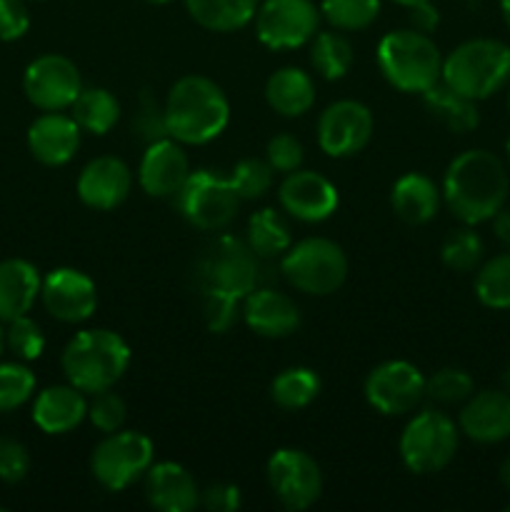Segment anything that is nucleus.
Listing matches in <instances>:
<instances>
[{"mask_svg":"<svg viewBox=\"0 0 510 512\" xmlns=\"http://www.w3.org/2000/svg\"><path fill=\"white\" fill-rule=\"evenodd\" d=\"M80 125L75 123L73 115L45 113L33 120L28 128V148L33 158L43 165H65L73 160L80 148Z\"/></svg>","mask_w":510,"mask_h":512,"instance_id":"obj_22","label":"nucleus"},{"mask_svg":"<svg viewBox=\"0 0 510 512\" xmlns=\"http://www.w3.org/2000/svg\"><path fill=\"white\" fill-rule=\"evenodd\" d=\"M273 173L268 160L260 158H243L240 163H235V168L230 170V183H233L235 193L240 200H258L273 185Z\"/></svg>","mask_w":510,"mask_h":512,"instance_id":"obj_38","label":"nucleus"},{"mask_svg":"<svg viewBox=\"0 0 510 512\" xmlns=\"http://www.w3.org/2000/svg\"><path fill=\"white\" fill-rule=\"evenodd\" d=\"M260 0H185L190 18L213 33H233L245 28L258 13Z\"/></svg>","mask_w":510,"mask_h":512,"instance_id":"obj_28","label":"nucleus"},{"mask_svg":"<svg viewBox=\"0 0 510 512\" xmlns=\"http://www.w3.org/2000/svg\"><path fill=\"white\" fill-rule=\"evenodd\" d=\"M70 110L80 130L93 135H105L120 118L118 98L105 88H83Z\"/></svg>","mask_w":510,"mask_h":512,"instance_id":"obj_31","label":"nucleus"},{"mask_svg":"<svg viewBox=\"0 0 510 512\" xmlns=\"http://www.w3.org/2000/svg\"><path fill=\"white\" fill-rule=\"evenodd\" d=\"M500 10H503V20L510 28V0H500Z\"/></svg>","mask_w":510,"mask_h":512,"instance_id":"obj_51","label":"nucleus"},{"mask_svg":"<svg viewBox=\"0 0 510 512\" xmlns=\"http://www.w3.org/2000/svg\"><path fill=\"white\" fill-rule=\"evenodd\" d=\"M3 348H5V330L0 328V355H3Z\"/></svg>","mask_w":510,"mask_h":512,"instance_id":"obj_54","label":"nucleus"},{"mask_svg":"<svg viewBox=\"0 0 510 512\" xmlns=\"http://www.w3.org/2000/svg\"><path fill=\"white\" fill-rule=\"evenodd\" d=\"M510 180L503 160L483 148L460 153L443 178V200L463 225L493 220L505 208Z\"/></svg>","mask_w":510,"mask_h":512,"instance_id":"obj_1","label":"nucleus"},{"mask_svg":"<svg viewBox=\"0 0 510 512\" xmlns=\"http://www.w3.org/2000/svg\"><path fill=\"white\" fill-rule=\"evenodd\" d=\"M443 203V190L425 173H405L395 180L390 205L395 215L408 225H425L438 215Z\"/></svg>","mask_w":510,"mask_h":512,"instance_id":"obj_26","label":"nucleus"},{"mask_svg":"<svg viewBox=\"0 0 510 512\" xmlns=\"http://www.w3.org/2000/svg\"><path fill=\"white\" fill-rule=\"evenodd\" d=\"M88 418V400L75 385H50L33 403V423L48 435H63Z\"/></svg>","mask_w":510,"mask_h":512,"instance_id":"obj_24","label":"nucleus"},{"mask_svg":"<svg viewBox=\"0 0 510 512\" xmlns=\"http://www.w3.org/2000/svg\"><path fill=\"white\" fill-rule=\"evenodd\" d=\"M253 20L265 48L293 50L315 38L320 8L313 0H263Z\"/></svg>","mask_w":510,"mask_h":512,"instance_id":"obj_11","label":"nucleus"},{"mask_svg":"<svg viewBox=\"0 0 510 512\" xmlns=\"http://www.w3.org/2000/svg\"><path fill=\"white\" fill-rule=\"evenodd\" d=\"M493 230H495V238H498L500 243L510 250V210L508 208H503L495 213Z\"/></svg>","mask_w":510,"mask_h":512,"instance_id":"obj_49","label":"nucleus"},{"mask_svg":"<svg viewBox=\"0 0 510 512\" xmlns=\"http://www.w3.org/2000/svg\"><path fill=\"white\" fill-rule=\"evenodd\" d=\"M460 428L438 410H423L415 415L400 435V458L415 475H430L443 470L458 453Z\"/></svg>","mask_w":510,"mask_h":512,"instance_id":"obj_8","label":"nucleus"},{"mask_svg":"<svg viewBox=\"0 0 510 512\" xmlns=\"http://www.w3.org/2000/svg\"><path fill=\"white\" fill-rule=\"evenodd\" d=\"M130 188H133L130 168L113 155L93 158L78 175V198L93 210L118 208L128 198Z\"/></svg>","mask_w":510,"mask_h":512,"instance_id":"obj_20","label":"nucleus"},{"mask_svg":"<svg viewBox=\"0 0 510 512\" xmlns=\"http://www.w3.org/2000/svg\"><path fill=\"white\" fill-rule=\"evenodd\" d=\"M265 100L283 118H300L315 103V83L305 70L280 68L265 83Z\"/></svg>","mask_w":510,"mask_h":512,"instance_id":"obj_27","label":"nucleus"},{"mask_svg":"<svg viewBox=\"0 0 510 512\" xmlns=\"http://www.w3.org/2000/svg\"><path fill=\"white\" fill-rule=\"evenodd\" d=\"M175 205L198 230H223L238 215L240 198L225 175L213 170H190L183 188L175 193Z\"/></svg>","mask_w":510,"mask_h":512,"instance_id":"obj_10","label":"nucleus"},{"mask_svg":"<svg viewBox=\"0 0 510 512\" xmlns=\"http://www.w3.org/2000/svg\"><path fill=\"white\" fill-rule=\"evenodd\" d=\"M268 483L280 505L293 512L308 510L323 493L320 465L305 450L280 448L268 460Z\"/></svg>","mask_w":510,"mask_h":512,"instance_id":"obj_12","label":"nucleus"},{"mask_svg":"<svg viewBox=\"0 0 510 512\" xmlns=\"http://www.w3.org/2000/svg\"><path fill=\"white\" fill-rule=\"evenodd\" d=\"M380 13V0H323L320 15L335 30H365L375 23Z\"/></svg>","mask_w":510,"mask_h":512,"instance_id":"obj_36","label":"nucleus"},{"mask_svg":"<svg viewBox=\"0 0 510 512\" xmlns=\"http://www.w3.org/2000/svg\"><path fill=\"white\" fill-rule=\"evenodd\" d=\"M440 80L475 103L490 98L510 80V45L495 38L465 40L443 60Z\"/></svg>","mask_w":510,"mask_h":512,"instance_id":"obj_5","label":"nucleus"},{"mask_svg":"<svg viewBox=\"0 0 510 512\" xmlns=\"http://www.w3.org/2000/svg\"><path fill=\"white\" fill-rule=\"evenodd\" d=\"M475 295L485 308L510 310V253H500L478 265Z\"/></svg>","mask_w":510,"mask_h":512,"instance_id":"obj_34","label":"nucleus"},{"mask_svg":"<svg viewBox=\"0 0 510 512\" xmlns=\"http://www.w3.org/2000/svg\"><path fill=\"white\" fill-rule=\"evenodd\" d=\"M5 345L10 348V353L20 360H38L45 350V335L40 330V325L35 320H30L28 315H20V318L10 320L8 330H5Z\"/></svg>","mask_w":510,"mask_h":512,"instance_id":"obj_41","label":"nucleus"},{"mask_svg":"<svg viewBox=\"0 0 510 512\" xmlns=\"http://www.w3.org/2000/svg\"><path fill=\"white\" fill-rule=\"evenodd\" d=\"M240 490L238 485L215 483L200 493V505L210 512H235L240 508Z\"/></svg>","mask_w":510,"mask_h":512,"instance_id":"obj_47","label":"nucleus"},{"mask_svg":"<svg viewBox=\"0 0 510 512\" xmlns=\"http://www.w3.org/2000/svg\"><path fill=\"white\" fill-rule=\"evenodd\" d=\"M408 23L410 28L418 30V33L430 35L440 23V13L430 0H420V3L410 5L408 8Z\"/></svg>","mask_w":510,"mask_h":512,"instance_id":"obj_48","label":"nucleus"},{"mask_svg":"<svg viewBox=\"0 0 510 512\" xmlns=\"http://www.w3.org/2000/svg\"><path fill=\"white\" fill-rule=\"evenodd\" d=\"M378 68L393 88L423 95L440 83L443 55L430 35L413 28L390 30L378 43Z\"/></svg>","mask_w":510,"mask_h":512,"instance_id":"obj_4","label":"nucleus"},{"mask_svg":"<svg viewBox=\"0 0 510 512\" xmlns=\"http://www.w3.org/2000/svg\"><path fill=\"white\" fill-rule=\"evenodd\" d=\"M258 260L260 258L250 250L245 240L235 238V235H220L203 250L198 265H195L200 290L230 295V298L243 303L245 295L258 285Z\"/></svg>","mask_w":510,"mask_h":512,"instance_id":"obj_7","label":"nucleus"},{"mask_svg":"<svg viewBox=\"0 0 510 512\" xmlns=\"http://www.w3.org/2000/svg\"><path fill=\"white\" fill-rule=\"evenodd\" d=\"M395 3H398V5H405V8H410V5L420 3V0H395Z\"/></svg>","mask_w":510,"mask_h":512,"instance_id":"obj_53","label":"nucleus"},{"mask_svg":"<svg viewBox=\"0 0 510 512\" xmlns=\"http://www.w3.org/2000/svg\"><path fill=\"white\" fill-rule=\"evenodd\" d=\"M460 433L483 445L503 443L510 438V393L480 390L465 400L458 418Z\"/></svg>","mask_w":510,"mask_h":512,"instance_id":"obj_19","label":"nucleus"},{"mask_svg":"<svg viewBox=\"0 0 510 512\" xmlns=\"http://www.w3.org/2000/svg\"><path fill=\"white\" fill-rule=\"evenodd\" d=\"M505 155H508V160H510V138L505 140Z\"/></svg>","mask_w":510,"mask_h":512,"instance_id":"obj_56","label":"nucleus"},{"mask_svg":"<svg viewBox=\"0 0 510 512\" xmlns=\"http://www.w3.org/2000/svg\"><path fill=\"white\" fill-rule=\"evenodd\" d=\"M190 175L185 150L175 138L155 140L145 148L138 168V183L153 198H175Z\"/></svg>","mask_w":510,"mask_h":512,"instance_id":"obj_18","label":"nucleus"},{"mask_svg":"<svg viewBox=\"0 0 510 512\" xmlns=\"http://www.w3.org/2000/svg\"><path fill=\"white\" fill-rule=\"evenodd\" d=\"M440 258L455 273H470L483 260V240L470 225L450 230L448 238L443 240V248H440Z\"/></svg>","mask_w":510,"mask_h":512,"instance_id":"obj_35","label":"nucleus"},{"mask_svg":"<svg viewBox=\"0 0 510 512\" xmlns=\"http://www.w3.org/2000/svg\"><path fill=\"white\" fill-rule=\"evenodd\" d=\"M508 110H510V93H508Z\"/></svg>","mask_w":510,"mask_h":512,"instance_id":"obj_57","label":"nucleus"},{"mask_svg":"<svg viewBox=\"0 0 510 512\" xmlns=\"http://www.w3.org/2000/svg\"><path fill=\"white\" fill-rule=\"evenodd\" d=\"M503 390H508L510 393V365L503 370Z\"/></svg>","mask_w":510,"mask_h":512,"instance_id":"obj_52","label":"nucleus"},{"mask_svg":"<svg viewBox=\"0 0 510 512\" xmlns=\"http://www.w3.org/2000/svg\"><path fill=\"white\" fill-rule=\"evenodd\" d=\"M320 393V378L315 370L295 365V368H285L283 373L275 375L273 385H270V395L273 403L283 410H303L318 398Z\"/></svg>","mask_w":510,"mask_h":512,"instance_id":"obj_32","label":"nucleus"},{"mask_svg":"<svg viewBox=\"0 0 510 512\" xmlns=\"http://www.w3.org/2000/svg\"><path fill=\"white\" fill-rule=\"evenodd\" d=\"M30 28V13L25 0H0V40L13 43Z\"/></svg>","mask_w":510,"mask_h":512,"instance_id":"obj_46","label":"nucleus"},{"mask_svg":"<svg viewBox=\"0 0 510 512\" xmlns=\"http://www.w3.org/2000/svg\"><path fill=\"white\" fill-rule=\"evenodd\" d=\"M243 318L263 338H288L300 328V310L293 298L273 288H255L243 300Z\"/></svg>","mask_w":510,"mask_h":512,"instance_id":"obj_21","label":"nucleus"},{"mask_svg":"<svg viewBox=\"0 0 510 512\" xmlns=\"http://www.w3.org/2000/svg\"><path fill=\"white\" fill-rule=\"evenodd\" d=\"M505 510H508V512H510V505H508V508H505Z\"/></svg>","mask_w":510,"mask_h":512,"instance_id":"obj_58","label":"nucleus"},{"mask_svg":"<svg viewBox=\"0 0 510 512\" xmlns=\"http://www.w3.org/2000/svg\"><path fill=\"white\" fill-rule=\"evenodd\" d=\"M245 243L250 245V250L258 258L270 260L283 258L290 245H293V240H290V228L283 220V215L275 213L273 208H263L250 215Z\"/></svg>","mask_w":510,"mask_h":512,"instance_id":"obj_30","label":"nucleus"},{"mask_svg":"<svg viewBox=\"0 0 510 512\" xmlns=\"http://www.w3.org/2000/svg\"><path fill=\"white\" fill-rule=\"evenodd\" d=\"M130 130H133V138H138L140 143L145 145L155 143V140L170 138L165 108L148 93V90L140 93L138 110H135L133 120H130Z\"/></svg>","mask_w":510,"mask_h":512,"instance_id":"obj_40","label":"nucleus"},{"mask_svg":"<svg viewBox=\"0 0 510 512\" xmlns=\"http://www.w3.org/2000/svg\"><path fill=\"white\" fill-rule=\"evenodd\" d=\"M145 498L160 512H190L200 505V488L178 463H153L145 473Z\"/></svg>","mask_w":510,"mask_h":512,"instance_id":"obj_23","label":"nucleus"},{"mask_svg":"<svg viewBox=\"0 0 510 512\" xmlns=\"http://www.w3.org/2000/svg\"><path fill=\"white\" fill-rule=\"evenodd\" d=\"M30 470V453L20 440L0 438V480L20 483Z\"/></svg>","mask_w":510,"mask_h":512,"instance_id":"obj_45","label":"nucleus"},{"mask_svg":"<svg viewBox=\"0 0 510 512\" xmlns=\"http://www.w3.org/2000/svg\"><path fill=\"white\" fill-rule=\"evenodd\" d=\"M25 98L45 113L68 110L83 90L78 65L58 53H45L25 68Z\"/></svg>","mask_w":510,"mask_h":512,"instance_id":"obj_13","label":"nucleus"},{"mask_svg":"<svg viewBox=\"0 0 510 512\" xmlns=\"http://www.w3.org/2000/svg\"><path fill=\"white\" fill-rule=\"evenodd\" d=\"M0 512H3V508H0Z\"/></svg>","mask_w":510,"mask_h":512,"instance_id":"obj_59","label":"nucleus"},{"mask_svg":"<svg viewBox=\"0 0 510 512\" xmlns=\"http://www.w3.org/2000/svg\"><path fill=\"white\" fill-rule=\"evenodd\" d=\"M238 305L240 300L230 298V295L213 293V290H205L203 293V315L205 323L213 333H228L233 328V323L238 320Z\"/></svg>","mask_w":510,"mask_h":512,"instance_id":"obj_44","label":"nucleus"},{"mask_svg":"<svg viewBox=\"0 0 510 512\" xmlns=\"http://www.w3.org/2000/svg\"><path fill=\"white\" fill-rule=\"evenodd\" d=\"M38 268L23 258H10L0 263V323L28 315L40 295Z\"/></svg>","mask_w":510,"mask_h":512,"instance_id":"obj_25","label":"nucleus"},{"mask_svg":"<svg viewBox=\"0 0 510 512\" xmlns=\"http://www.w3.org/2000/svg\"><path fill=\"white\" fill-rule=\"evenodd\" d=\"M423 103L425 110H428L435 120H440L445 128L453 130V133H470V130L478 128L480 113L475 100L460 95L458 90L445 85L443 80L435 83L433 88L425 90Z\"/></svg>","mask_w":510,"mask_h":512,"instance_id":"obj_29","label":"nucleus"},{"mask_svg":"<svg viewBox=\"0 0 510 512\" xmlns=\"http://www.w3.org/2000/svg\"><path fill=\"white\" fill-rule=\"evenodd\" d=\"M163 108L170 138L185 145L210 143L230 120L228 95L205 75H183L175 80Z\"/></svg>","mask_w":510,"mask_h":512,"instance_id":"obj_2","label":"nucleus"},{"mask_svg":"<svg viewBox=\"0 0 510 512\" xmlns=\"http://www.w3.org/2000/svg\"><path fill=\"white\" fill-rule=\"evenodd\" d=\"M35 393V375L23 363H0V413L23 408Z\"/></svg>","mask_w":510,"mask_h":512,"instance_id":"obj_37","label":"nucleus"},{"mask_svg":"<svg viewBox=\"0 0 510 512\" xmlns=\"http://www.w3.org/2000/svg\"><path fill=\"white\" fill-rule=\"evenodd\" d=\"M60 365L70 385L95 395L123 378L130 365V348L113 330H83L65 345Z\"/></svg>","mask_w":510,"mask_h":512,"instance_id":"obj_3","label":"nucleus"},{"mask_svg":"<svg viewBox=\"0 0 510 512\" xmlns=\"http://www.w3.org/2000/svg\"><path fill=\"white\" fill-rule=\"evenodd\" d=\"M125 415H128V408H125L123 398L110 393V390H100L88 403V420L93 423L95 430H100L105 435L123 428Z\"/></svg>","mask_w":510,"mask_h":512,"instance_id":"obj_42","label":"nucleus"},{"mask_svg":"<svg viewBox=\"0 0 510 512\" xmlns=\"http://www.w3.org/2000/svg\"><path fill=\"white\" fill-rule=\"evenodd\" d=\"M500 480H503L505 488L510 490V458H505L503 465H500Z\"/></svg>","mask_w":510,"mask_h":512,"instance_id":"obj_50","label":"nucleus"},{"mask_svg":"<svg viewBox=\"0 0 510 512\" xmlns=\"http://www.w3.org/2000/svg\"><path fill=\"white\" fill-rule=\"evenodd\" d=\"M45 310L60 323H83L98 308V288L75 268H55L40 285Z\"/></svg>","mask_w":510,"mask_h":512,"instance_id":"obj_16","label":"nucleus"},{"mask_svg":"<svg viewBox=\"0 0 510 512\" xmlns=\"http://www.w3.org/2000/svg\"><path fill=\"white\" fill-rule=\"evenodd\" d=\"M145 3H153V5H163V3H170V0H145Z\"/></svg>","mask_w":510,"mask_h":512,"instance_id":"obj_55","label":"nucleus"},{"mask_svg":"<svg viewBox=\"0 0 510 512\" xmlns=\"http://www.w3.org/2000/svg\"><path fill=\"white\" fill-rule=\"evenodd\" d=\"M425 398V378L408 360H388L365 378V400L383 415H405Z\"/></svg>","mask_w":510,"mask_h":512,"instance_id":"obj_14","label":"nucleus"},{"mask_svg":"<svg viewBox=\"0 0 510 512\" xmlns=\"http://www.w3.org/2000/svg\"><path fill=\"white\" fill-rule=\"evenodd\" d=\"M310 63H313L315 73L323 75L325 80L345 78L355 63L353 45L343 33H335V30L318 33L310 45Z\"/></svg>","mask_w":510,"mask_h":512,"instance_id":"obj_33","label":"nucleus"},{"mask_svg":"<svg viewBox=\"0 0 510 512\" xmlns=\"http://www.w3.org/2000/svg\"><path fill=\"white\" fill-rule=\"evenodd\" d=\"M373 113L358 100L328 105L318 120V145L330 158H350L370 143Z\"/></svg>","mask_w":510,"mask_h":512,"instance_id":"obj_15","label":"nucleus"},{"mask_svg":"<svg viewBox=\"0 0 510 512\" xmlns=\"http://www.w3.org/2000/svg\"><path fill=\"white\" fill-rule=\"evenodd\" d=\"M303 145L298 138H293L290 133H280L275 138L268 140V148H265V160L270 163V168L275 173H293L303 163Z\"/></svg>","mask_w":510,"mask_h":512,"instance_id":"obj_43","label":"nucleus"},{"mask_svg":"<svg viewBox=\"0 0 510 512\" xmlns=\"http://www.w3.org/2000/svg\"><path fill=\"white\" fill-rule=\"evenodd\" d=\"M473 395V378L463 368H440L425 378V398L443 405L465 403Z\"/></svg>","mask_w":510,"mask_h":512,"instance_id":"obj_39","label":"nucleus"},{"mask_svg":"<svg viewBox=\"0 0 510 512\" xmlns=\"http://www.w3.org/2000/svg\"><path fill=\"white\" fill-rule=\"evenodd\" d=\"M280 205L288 215L303 223H320L338 210V188L315 170H293L280 183Z\"/></svg>","mask_w":510,"mask_h":512,"instance_id":"obj_17","label":"nucleus"},{"mask_svg":"<svg viewBox=\"0 0 510 512\" xmlns=\"http://www.w3.org/2000/svg\"><path fill=\"white\" fill-rule=\"evenodd\" d=\"M280 273L305 295H333L348 278V258L343 248L328 238H305L290 245L280 260Z\"/></svg>","mask_w":510,"mask_h":512,"instance_id":"obj_6","label":"nucleus"},{"mask_svg":"<svg viewBox=\"0 0 510 512\" xmlns=\"http://www.w3.org/2000/svg\"><path fill=\"white\" fill-rule=\"evenodd\" d=\"M155 458L153 440L138 430L108 433L90 455L93 478L110 493L130 488L135 480L145 478Z\"/></svg>","mask_w":510,"mask_h":512,"instance_id":"obj_9","label":"nucleus"}]
</instances>
